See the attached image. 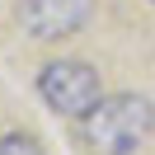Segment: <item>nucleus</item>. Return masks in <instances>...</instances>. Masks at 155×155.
Segmentation results:
<instances>
[{
    "instance_id": "obj_1",
    "label": "nucleus",
    "mask_w": 155,
    "mask_h": 155,
    "mask_svg": "<svg viewBox=\"0 0 155 155\" xmlns=\"http://www.w3.org/2000/svg\"><path fill=\"white\" fill-rule=\"evenodd\" d=\"M75 136L89 155H136L155 136V104L146 94H104L85 117H75Z\"/></svg>"
},
{
    "instance_id": "obj_2",
    "label": "nucleus",
    "mask_w": 155,
    "mask_h": 155,
    "mask_svg": "<svg viewBox=\"0 0 155 155\" xmlns=\"http://www.w3.org/2000/svg\"><path fill=\"white\" fill-rule=\"evenodd\" d=\"M38 94L52 113L61 117H85L89 108L104 99V85H99V71L80 57H61V61H47L38 71Z\"/></svg>"
},
{
    "instance_id": "obj_3",
    "label": "nucleus",
    "mask_w": 155,
    "mask_h": 155,
    "mask_svg": "<svg viewBox=\"0 0 155 155\" xmlns=\"http://www.w3.org/2000/svg\"><path fill=\"white\" fill-rule=\"evenodd\" d=\"M94 19V0H19V24L33 42L75 38Z\"/></svg>"
},
{
    "instance_id": "obj_4",
    "label": "nucleus",
    "mask_w": 155,
    "mask_h": 155,
    "mask_svg": "<svg viewBox=\"0 0 155 155\" xmlns=\"http://www.w3.org/2000/svg\"><path fill=\"white\" fill-rule=\"evenodd\" d=\"M0 155H42V146L24 132H5L0 136Z\"/></svg>"
},
{
    "instance_id": "obj_5",
    "label": "nucleus",
    "mask_w": 155,
    "mask_h": 155,
    "mask_svg": "<svg viewBox=\"0 0 155 155\" xmlns=\"http://www.w3.org/2000/svg\"><path fill=\"white\" fill-rule=\"evenodd\" d=\"M150 5H155V0H150Z\"/></svg>"
}]
</instances>
